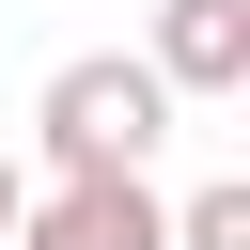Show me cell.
<instances>
[{
    "instance_id": "obj_1",
    "label": "cell",
    "mask_w": 250,
    "mask_h": 250,
    "mask_svg": "<svg viewBox=\"0 0 250 250\" xmlns=\"http://www.w3.org/2000/svg\"><path fill=\"white\" fill-rule=\"evenodd\" d=\"M31 125H47V172H141V156L172 141V78H156L141 47H78Z\"/></svg>"
},
{
    "instance_id": "obj_2",
    "label": "cell",
    "mask_w": 250,
    "mask_h": 250,
    "mask_svg": "<svg viewBox=\"0 0 250 250\" xmlns=\"http://www.w3.org/2000/svg\"><path fill=\"white\" fill-rule=\"evenodd\" d=\"M156 234H172V203H156L141 172H47L0 250H156Z\"/></svg>"
},
{
    "instance_id": "obj_3",
    "label": "cell",
    "mask_w": 250,
    "mask_h": 250,
    "mask_svg": "<svg viewBox=\"0 0 250 250\" xmlns=\"http://www.w3.org/2000/svg\"><path fill=\"white\" fill-rule=\"evenodd\" d=\"M141 62L172 78V109L250 94V0H156V47H141Z\"/></svg>"
},
{
    "instance_id": "obj_4",
    "label": "cell",
    "mask_w": 250,
    "mask_h": 250,
    "mask_svg": "<svg viewBox=\"0 0 250 250\" xmlns=\"http://www.w3.org/2000/svg\"><path fill=\"white\" fill-rule=\"evenodd\" d=\"M156 250H250V188H234V172H219V188H188Z\"/></svg>"
},
{
    "instance_id": "obj_5",
    "label": "cell",
    "mask_w": 250,
    "mask_h": 250,
    "mask_svg": "<svg viewBox=\"0 0 250 250\" xmlns=\"http://www.w3.org/2000/svg\"><path fill=\"white\" fill-rule=\"evenodd\" d=\"M16 203H31V156H16V141H0V234H16Z\"/></svg>"
}]
</instances>
